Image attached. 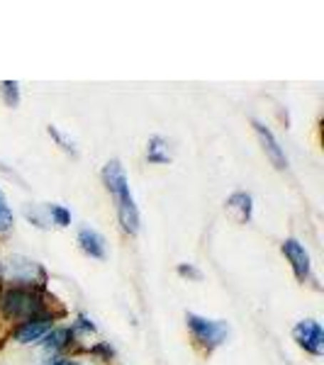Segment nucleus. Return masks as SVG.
<instances>
[{
  "instance_id": "f257e3e1",
  "label": "nucleus",
  "mask_w": 324,
  "mask_h": 365,
  "mask_svg": "<svg viewBox=\"0 0 324 365\" xmlns=\"http://www.w3.org/2000/svg\"><path fill=\"white\" fill-rule=\"evenodd\" d=\"M51 304H56V297L46 290H29V287H13L0 292V314L8 322H29L39 317H56L51 312Z\"/></svg>"
},
{
  "instance_id": "f03ea898",
  "label": "nucleus",
  "mask_w": 324,
  "mask_h": 365,
  "mask_svg": "<svg viewBox=\"0 0 324 365\" xmlns=\"http://www.w3.org/2000/svg\"><path fill=\"white\" fill-rule=\"evenodd\" d=\"M103 180H105V187L113 192L115 197V205H117V220H120L122 229L134 237L139 232V210H137V202L132 197V190H129V180H127V173L122 168V163L117 161H108L103 168Z\"/></svg>"
},
{
  "instance_id": "7ed1b4c3",
  "label": "nucleus",
  "mask_w": 324,
  "mask_h": 365,
  "mask_svg": "<svg viewBox=\"0 0 324 365\" xmlns=\"http://www.w3.org/2000/svg\"><path fill=\"white\" fill-rule=\"evenodd\" d=\"M3 280H10L13 287H29V290H46V270L42 263L29 261L25 256H13L3 263Z\"/></svg>"
},
{
  "instance_id": "20e7f679",
  "label": "nucleus",
  "mask_w": 324,
  "mask_h": 365,
  "mask_svg": "<svg viewBox=\"0 0 324 365\" xmlns=\"http://www.w3.org/2000/svg\"><path fill=\"white\" fill-rule=\"evenodd\" d=\"M186 322L193 339H196V344L203 346L205 351H215L229 336V324L222 319H208V317H200L196 312H188Z\"/></svg>"
},
{
  "instance_id": "39448f33",
  "label": "nucleus",
  "mask_w": 324,
  "mask_h": 365,
  "mask_svg": "<svg viewBox=\"0 0 324 365\" xmlns=\"http://www.w3.org/2000/svg\"><path fill=\"white\" fill-rule=\"evenodd\" d=\"M293 339L298 341V346H303L305 351L312 356H322L324 353V329L320 322L315 319H303L293 327Z\"/></svg>"
},
{
  "instance_id": "423d86ee",
  "label": "nucleus",
  "mask_w": 324,
  "mask_h": 365,
  "mask_svg": "<svg viewBox=\"0 0 324 365\" xmlns=\"http://www.w3.org/2000/svg\"><path fill=\"white\" fill-rule=\"evenodd\" d=\"M283 256L290 261L293 273L300 282H308L312 278V263H310V253L305 249V244H300L298 239H285L280 244Z\"/></svg>"
},
{
  "instance_id": "0eeeda50",
  "label": "nucleus",
  "mask_w": 324,
  "mask_h": 365,
  "mask_svg": "<svg viewBox=\"0 0 324 365\" xmlns=\"http://www.w3.org/2000/svg\"><path fill=\"white\" fill-rule=\"evenodd\" d=\"M54 317H39V319L22 322L13 331V339L17 344H37V341H42L54 329Z\"/></svg>"
},
{
  "instance_id": "6e6552de",
  "label": "nucleus",
  "mask_w": 324,
  "mask_h": 365,
  "mask_svg": "<svg viewBox=\"0 0 324 365\" xmlns=\"http://www.w3.org/2000/svg\"><path fill=\"white\" fill-rule=\"evenodd\" d=\"M254 129H256L258 139H261L263 151H266V156L270 158V163L278 170L288 168V156H285V151H283V146L278 144V139L273 137V132H270L263 122H254Z\"/></svg>"
},
{
  "instance_id": "1a4fd4ad",
  "label": "nucleus",
  "mask_w": 324,
  "mask_h": 365,
  "mask_svg": "<svg viewBox=\"0 0 324 365\" xmlns=\"http://www.w3.org/2000/svg\"><path fill=\"white\" fill-rule=\"evenodd\" d=\"M79 246H81V251H83L86 256L105 258V237H103V234H98L96 229H91V227L81 229V232H79Z\"/></svg>"
},
{
  "instance_id": "9d476101",
  "label": "nucleus",
  "mask_w": 324,
  "mask_h": 365,
  "mask_svg": "<svg viewBox=\"0 0 324 365\" xmlns=\"http://www.w3.org/2000/svg\"><path fill=\"white\" fill-rule=\"evenodd\" d=\"M227 210L237 215V222L239 225H246L251 220V212H254V200H251L249 192H232L227 197Z\"/></svg>"
},
{
  "instance_id": "9b49d317",
  "label": "nucleus",
  "mask_w": 324,
  "mask_h": 365,
  "mask_svg": "<svg viewBox=\"0 0 324 365\" xmlns=\"http://www.w3.org/2000/svg\"><path fill=\"white\" fill-rule=\"evenodd\" d=\"M76 336L71 329H51V331L42 339V349H44V353H49V356H56V353L66 351Z\"/></svg>"
},
{
  "instance_id": "f8f14e48",
  "label": "nucleus",
  "mask_w": 324,
  "mask_h": 365,
  "mask_svg": "<svg viewBox=\"0 0 324 365\" xmlns=\"http://www.w3.org/2000/svg\"><path fill=\"white\" fill-rule=\"evenodd\" d=\"M146 161H149V163H158V166H163V163L171 161L166 139L158 137V134L149 139V144H146Z\"/></svg>"
},
{
  "instance_id": "ddd939ff",
  "label": "nucleus",
  "mask_w": 324,
  "mask_h": 365,
  "mask_svg": "<svg viewBox=\"0 0 324 365\" xmlns=\"http://www.w3.org/2000/svg\"><path fill=\"white\" fill-rule=\"evenodd\" d=\"M13 225H15L13 210H10V205H8V197H5L3 190H0V239L8 237V234L13 232Z\"/></svg>"
},
{
  "instance_id": "4468645a",
  "label": "nucleus",
  "mask_w": 324,
  "mask_h": 365,
  "mask_svg": "<svg viewBox=\"0 0 324 365\" xmlns=\"http://www.w3.org/2000/svg\"><path fill=\"white\" fill-rule=\"evenodd\" d=\"M0 96H3L8 108H17L20 105V83L17 81H3L0 83Z\"/></svg>"
},
{
  "instance_id": "2eb2a0df",
  "label": "nucleus",
  "mask_w": 324,
  "mask_h": 365,
  "mask_svg": "<svg viewBox=\"0 0 324 365\" xmlns=\"http://www.w3.org/2000/svg\"><path fill=\"white\" fill-rule=\"evenodd\" d=\"M46 217H49V222L56 227L71 225V212L64 207V205H46Z\"/></svg>"
},
{
  "instance_id": "dca6fc26",
  "label": "nucleus",
  "mask_w": 324,
  "mask_h": 365,
  "mask_svg": "<svg viewBox=\"0 0 324 365\" xmlns=\"http://www.w3.org/2000/svg\"><path fill=\"white\" fill-rule=\"evenodd\" d=\"M71 331L74 336H88V334H96V324L88 314H79V319L71 324Z\"/></svg>"
},
{
  "instance_id": "f3484780",
  "label": "nucleus",
  "mask_w": 324,
  "mask_h": 365,
  "mask_svg": "<svg viewBox=\"0 0 324 365\" xmlns=\"http://www.w3.org/2000/svg\"><path fill=\"white\" fill-rule=\"evenodd\" d=\"M46 132H49V137L56 141L59 146H61L64 151H66V154H71V156H79V149H76V144L71 139H66L64 137L61 132H59V127H54V125H49V129H46Z\"/></svg>"
},
{
  "instance_id": "a211bd4d",
  "label": "nucleus",
  "mask_w": 324,
  "mask_h": 365,
  "mask_svg": "<svg viewBox=\"0 0 324 365\" xmlns=\"http://www.w3.org/2000/svg\"><path fill=\"white\" fill-rule=\"evenodd\" d=\"M91 356H96L98 361L108 363L110 358L115 356V349H113V346H110V344H105V341H100V344H96V346H93V349H91Z\"/></svg>"
},
{
  "instance_id": "6ab92c4d",
  "label": "nucleus",
  "mask_w": 324,
  "mask_h": 365,
  "mask_svg": "<svg viewBox=\"0 0 324 365\" xmlns=\"http://www.w3.org/2000/svg\"><path fill=\"white\" fill-rule=\"evenodd\" d=\"M178 275H181V278H188V280H203V273H200L193 263H181Z\"/></svg>"
},
{
  "instance_id": "aec40b11",
  "label": "nucleus",
  "mask_w": 324,
  "mask_h": 365,
  "mask_svg": "<svg viewBox=\"0 0 324 365\" xmlns=\"http://www.w3.org/2000/svg\"><path fill=\"white\" fill-rule=\"evenodd\" d=\"M49 365H81V363H76V361H66V358H56L54 363H49Z\"/></svg>"
},
{
  "instance_id": "412c9836",
  "label": "nucleus",
  "mask_w": 324,
  "mask_h": 365,
  "mask_svg": "<svg viewBox=\"0 0 324 365\" xmlns=\"http://www.w3.org/2000/svg\"><path fill=\"white\" fill-rule=\"evenodd\" d=\"M0 282H3V263H0Z\"/></svg>"
}]
</instances>
